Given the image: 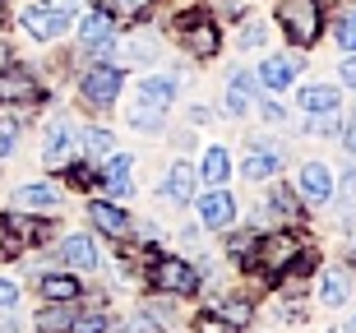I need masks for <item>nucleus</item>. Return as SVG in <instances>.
<instances>
[{"label": "nucleus", "mask_w": 356, "mask_h": 333, "mask_svg": "<svg viewBox=\"0 0 356 333\" xmlns=\"http://www.w3.org/2000/svg\"><path fill=\"white\" fill-rule=\"evenodd\" d=\"M277 24L296 47H315L324 28V5L319 0H277Z\"/></svg>", "instance_id": "obj_1"}, {"label": "nucleus", "mask_w": 356, "mask_h": 333, "mask_svg": "<svg viewBox=\"0 0 356 333\" xmlns=\"http://www.w3.org/2000/svg\"><path fill=\"white\" fill-rule=\"evenodd\" d=\"M120 83H125L120 65H88V74L79 79V93H83V102H92V107H111L116 93H120Z\"/></svg>", "instance_id": "obj_2"}, {"label": "nucleus", "mask_w": 356, "mask_h": 333, "mask_svg": "<svg viewBox=\"0 0 356 333\" xmlns=\"http://www.w3.org/2000/svg\"><path fill=\"white\" fill-rule=\"evenodd\" d=\"M301 254V241L291 236V232H273V236H264L259 245H254V264H264L268 273H282V268H291V259Z\"/></svg>", "instance_id": "obj_3"}, {"label": "nucleus", "mask_w": 356, "mask_h": 333, "mask_svg": "<svg viewBox=\"0 0 356 333\" xmlns=\"http://www.w3.org/2000/svg\"><path fill=\"white\" fill-rule=\"evenodd\" d=\"M148 278H153V287H162V292H176V296H190V292L199 287V273L185 264V259H153Z\"/></svg>", "instance_id": "obj_4"}, {"label": "nucleus", "mask_w": 356, "mask_h": 333, "mask_svg": "<svg viewBox=\"0 0 356 333\" xmlns=\"http://www.w3.org/2000/svg\"><path fill=\"white\" fill-rule=\"evenodd\" d=\"M176 33H181L190 56H204V60H209V56L218 51V28H213V19H204V14H185L181 24H176Z\"/></svg>", "instance_id": "obj_5"}, {"label": "nucleus", "mask_w": 356, "mask_h": 333, "mask_svg": "<svg viewBox=\"0 0 356 333\" xmlns=\"http://www.w3.org/2000/svg\"><path fill=\"white\" fill-rule=\"evenodd\" d=\"M24 28L38 42H56L70 28V10H60V5H56V10H51V5H28V10H24Z\"/></svg>", "instance_id": "obj_6"}, {"label": "nucleus", "mask_w": 356, "mask_h": 333, "mask_svg": "<svg viewBox=\"0 0 356 333\" xmlns=\"http://www.w3.org/2000/svg\"><path fill=\"white\" fill-rule=\"evenodd\" d=\"M296 190H301L305 204H315V209H319V204H329V195H333V172L324 167V162H305Z\"/></svg>", "instance_id": "obj_7"}, {"label": "nucleus", "mask_w": 356, "mask_h": 333, "mask_svg": "<svg viewBox=\"0 0 356 333\" xmlns=\"http://www.w3.org/2000/svg\"><path fill=\"white\" fill-rule=\"evenodd\" d=\"M0 97H5V102H38L42 83L33 79L24 65H10V70H0Z\"/></svg>", "instance_id": "obj_8"}, {"label": "nucleus", "mask_w": 356, "mask_h": 333, "mask_svg": "<svg viewBox=\"0 0 356 333\" xmlns=\"http://www.w3.org/2000/svg\"><path fill=\"white\" fill-rule=\"evenodd\" d=\"M296 74H301V56H264V65H259V83L273 88V93L291 88Z\"/></svg>", "instance_id": "obj_9"}, {"label": "nucleus", "mask_w": 356, "mask_h": 333, "mask_svg": "<svg viewBox=\"0 0 356 333\" xmlns=\"http://www.w3.org/2000/svg\"><path fill=\"white\" fill-rule=\"evenodd\" d=\"M79 38L88 42V47H97V51H106L111 42H116V14L106 10H88L79 19Z\"/></svg>", "instance_id": "obj_10"}, {"label": "nucleus", "mask_w": 356, "mask_h": 333, "mask_svg": "<svg viewBox=\"0 0 356 333\" xmlns=\"http://www.w3.org/2000/svg\"><path fill=\"white\" fill-rule=\"evenodd\" d=\"M199 218H204L209 227H227L232 218H236V200H232L227 190H218V186L204 190V195H199Z\"/></svg>", "instance_id": "obj_11"}, {"label": "nucleus", "mask_w": 356, "mask_h": 333, "mask_svg": "<svg viewBox=\"0 0 356 333\" xmlns=\"http://www.w3.org/2000/svg\"><path fill=\"white\" fill-rule=\"evenodd\" d=\"M74 144H79V134L70 130L65 120H56L51 130H47V153H42V158H47V167H65L70 153H74Z\"/></svg>", "instance_id": "obj_12"}, {"label": "nucleus", "mask_w": 356, "mask_h": 333, "mask_svg": "<svg viewBox=\"0 0 356 333\" xmlns=\"http://www.w3.org/2000/svg\"><path fill=\"white\" fill-rule=\"evenodd\" d=\"M195 186H199V172L190 167V162H176L172 172H167V181H162V195L172 204H185L190 195H195Z\"/></svg>", "instance_id": "obj_13"}, {"label": "nucleus", "mask_w": 356, "mask_h": 333, "mask_svg": "<svg viewBox=\"0 0 356 333\" xmlns=\"http://www.w3.org/2000/svg\"><path fill=\"white\" fill-rule=\"evenodd\" d=\"M139 102L167 111L176 102V79H172V74H153V79H144V83H139Z\"/></svg>", "instance_id": "obj_14"}, {"label": "nucleus", "mask_w": 356, "mask_h": 333, "mask_svg": "<svg viewBox=\"0 0 356 333\" xmlns=\"http://www.w3.org/2000/svg\"><path fill=\"white\" fill-rule=\"evenodd\" d=\"M338 102H343V93H338L333 83H305V88H301V107L310 111V116L338 111Z\"/></svg>", "instance_id": "obj_15"}, {"label": "nucleus", "mask_w": 356, "mask_h": 333, "mask_svg": "<svg viewBox=\"0 0 356 333\" xmlns=\"http://www.w3.org/2000/svg\"><path fill=\"white\" fill-rule=\"evenodd\" d=\"M250 88H254V74L236 70L232 83H227V111H232V116H245V111H250Z\"/></svg>", "instance_id": "obj_16"}, {"label": "nucleus", "mask_w": 356, "mask_h": 333, "mask_svg": "<svg viewBox=\"0 0 356 333\" xmlns=\"http://www.w3.org/2000/svg\"><path fill=\"white\" fill-rule=\"evenodd\" d=\"M277 167H282V153H277V148H268V144H259V153H254V158H245V167H241V172L250 176V181H264V176H277Z\"/></svg>", "instance_id": "obj_17"}, {"label": "nucleus", "mask_w": 356, "mask_h": 333, "mask_svg": "<svg viewBox=\"0 0 356 333\" xmlns=\"http://www.w3.org/2000/svg\"><path fill=\"white\" fill-rule=\"evenodd\" d=\"M88 218L102 227L106 236H125L130 232V218L120 213V209H111V204H88Z\"/></svg>", "instance_id": "obj_18"}, {"label": "nucleus", "mask_w": 356, "mask_h": 333, "mask_svg": "<svg viewBox=\"0 0 356 333\" xmlns=\"http://www.w3.org/2000/svg\"><path fill=\"white\" fill-rule=\"evenodd\" d=\"M14 204H19V209H56V204H60V190L33 181V186H24L19 195H14Z\"/></svg>", "instance_id": "obj_19"}, {"label": "nucleus", "mask_w": 356, "mask_h": 333, "mask_svg": "<svg viewBox=\"0 0 356 333\" xmlns=\"http://www.w3.org/2000/svg\"><path fill=\"white\" fill-rule=\"evenodd\" d=\"M227 172H232V158H227V148H209L204 162H199V176L209 181V186H222Z\"/></svg>", "instance_id": "obj_20"}, {"label": "nucleus", "mask_w": 356, "mask_h": 333, "mask_svg": "<svg viewBox=\"0 0 356 333\" xmlns=\"http://www.w3.org/2000/svg\"><path fill=\"white\" fill-rule=\"evenodd\" d=\"M65 259L74 268H92V264H97V245H92L88 236H70L65 241Z\"/></svg>", "instance_id": "obj_21"}, {"label": "nucleus", "mask_w": 356, "mask_h": 333, "mask_svg": "<svg viewBox=\"0 0 356 333\" xmlns=\"http://www.w3.org/2000/svg\"><path fill=\"white\" fill-rule=\"evenodd\" d=\"M79 144H83V153L88 158H111L116 153V139H111V130H88V134H79Z\"/></svg>", "instance_id": "obj_22"}, {"label": "nucleus", "mask_w": 356, "mask_h": 333, "mask_svg": "<svg viewBox=\"0 0 356 333\" xmlns=\"http://www.w3.org/2000/svg\"><path fill=\"white\" fill-rule=\"evenodd\" d=\"M333 38H338V47H343V56L356 51V10H347L338 24H333Z\"/></svg>", "instance_id": "obj_23"}, {"label": "nucleus", "mask_w": 356, "mask_h": 333, "mask_svg": "<svg viewBox=\"0 0 356 333\" xmlns=\"http://www.w3.org/2000/svg\"><path fill=\"white\" fill-rule=\"evenodd\" d=\"M42 292H47V301H74V296H79V282L74 278H47Z\"/></svg>", "instance_id": "obj_24"}, {"label": "nucleus", "mask_w": 356, "mask_h": 333, "mask_svg": "<svg viewBox=\"0 0 356 333\" xmlns=\"http://www.w3.org/2000/svg\"><path fill=\"white\" fill-rule=\"evenodd\" d=\"M347 287H352V282H347V273H329V278H324V292H319V301H324V306H343Z\"/></svg>", "instance_id": "obj_25"}, {"label": "nucleus", "mask_w": 356, "mask_h": 333, "mask_svg": "<svg viewBox=\"0 0 356 333\" xmlns=\"http://www.w3.org/2000/svg\"><path fill=\"white\" fill-rule=\"evenodd\" d=\"M70 324H74V320H70V310H65V306L42 310V315H38V329H42V333H65Z\"/></svg>", "instance_id": "obj_26"}, {"label": "nucleus", "mask_w": 356, "mask_h": 333, "mask_svg": "<svg viewBox=\"0 0 356 333\" xmlns=\"http://www.w3.org/2000/svg\"><path fill=\"white\" fill-rule=\"evenodd\" d=\"M148 5H153V0H102V10L116 14V19H139Z\"/></svg>", "instance_id": "obj_27"}, {"label": "nucleus", "mask_w": 356, "mask_h": 333, "mask_svg": "<svg viewBox=\"0 0 356 333\" xmlns=\"http://www.w3.org/2000/svg\"><path fill=\"white\" fill-rule=\"evenodd\" d=\"M144 60H153V38H130V47H125V65H144Z\"/></svg>", "instance_id": "obj_28"}, {"label": "nucleus", "mask_w": 356, "mask_h": 333, "mask_svg": "<svg viewBox=\"0 0 356 333\" xmlns=\"http://www.w3.org/2000/svg\"><path fill=\"white\" fill-rule=\"evenodd\" d=\"M254 310H250V301H241V296H232V301H222V320L227 324H245Z\"/></svg>", "instance_id": "obj_29"}, {"label": "nucleus", "mask_w": 356, "mask_h": 333, "mask_svg": "<svg viewBox=\"0 0 356 333\" xmlns=\"http://www.w3.org/2000/svg\"><path fill=\"white\" fill-rule=\"evenodd\" d=\"M162 111L158 107H139V111H134V116H130V125H134V130H148V134H153V130H162Z\"/></svg>", "instance_id": "obj_30"}, {"label": "nucleus", "mask_w": 356, "mask_h": 333, "mask_svg": "<svg viewBox=\"0 0 356 333\" xmlns=\"http://www.w3.org/2000/svg\"><path fill=\"white\" fill-rule=\"evenodd\" d=\"M264 38H268V33H264V24H245V28H241V47H245V51L264 47Z\"/></svg>", "instance_id": "obj_31"}, {"label": "nucleus", "mask_w": 356, "mask_h": 333, "mask_svg": "<svg viewBox=\"0 0 356 333\" xmlns=\"http://www.w3.org/2000/svg\"><path fill=\"white\" fill-rule=\"evenodd\" d=\"M106 324H111L106 315H83V320H74L70 329H74V333H106Z\"/></svg>", "instance_id": "obj_32"}, {"label": "nucleus", "mask_w": 356, "mask_h": 333, "mask_svg": "<svg viewBox=\"0 0 356 333\" xmlns=\"http://www.w3.org/2000/svg\"><path fill=\"white\" fill-rule=\"evenodd\" d=\"M195 333H236L227 320H218V315H199L195 320Z\"/></svg>", "instance_id": "obj_33"}, {"label": "nucleus", "mask_w": 356, "mask_h": 333, "mask_svg": "<svg viewBox=\"0 0 356 333\" xmlns=\"http://www.w3.org/2000/svg\"><path fill=\"white\" fill-rule=\"evenodd\" d=\"M273 204L282 209V213H296V200L287 195V186H273Z\"/></svg>", "instance_id": "obj_34"}, {"label": "nucleus", "mask_w": 356, "mask_h": 333, "mask_svg": "<svg viewBox=\"0 0 356 333\" xmlns=\"http://www.w3.org/2000/svg\"><path fill=\"white\" fill-rule=\"evenodd\" d=\"M14 301H19V287L14 282H0V310H10Z\"/></svg>", "instance_id": "obj_35"}, {"label": "nucleus", "mask_w": 356, "mask_h": 333, "mask_svg": "<svg viewBox=\"0 0 356 333\" xmlns=\"http://www.w3.org/2000/svg\"><path fill=\"white\" fill-rule=\"evenodd\" d=\"M343 79H347V88H356V51L343 60Z\"/></svg>", "instance_id": "obj_36"}, {"label": "nucleus", "mask_w": 356, "mask_h": 333, "mask_svg": "<svg viewBox=\"0 0 356 333\" xmlns=\"http://www.w3.org/2000/svg\"><path fill=\"white\" fill-rule=\"evenodd\" d=\"M70 181H74V186H88V181H92V167H70Z\"/></svg>", "instance_id": "obj_37"}, {"label": "nucleus", "mask_w": 356, "mask_h": 333, "mask_svg": "<svg viewBox=\"0 0 356 333\" xmlns=\"http://www.w3.org/2000/svg\"><path fill=\"white\" fill-rule=\"evenodd\" d=\"M264 116H268V120H287V111L277 107V102H264Z\"/></svg>", "instance_id": "obj_38"}, {"label": "nucleus", "mask_w": 356, "mask_h": 333, "mask_svg": "<svg viewBox=\"0 0 356 333\" xmlns=\"http://www.w3.org/2000/svg\"><path fill=\"white\" fill-rule=\"evenodd\" d=\"M10 148H14V125H10V130H0V153H10Z\"/></svg>", "instance_id": "obj_39"}, {"label": "nucleus", "mask_w": 356, "mask_h": 333, "mask_svg": "<svg viewBox=\"0 0 356 333\" xmlns=\"http://www.w3.org/2000/svg\"><path fill=\"white\" fill-rule=\"evenodd\" d=\"M343 144H347V153H356V125H347V134H343Z\"/></svg>", "instance_id": "obj_40"}, {"label": "nucleus", "mask_w": 356, "mask_h": 333, "mask_svg": "<svg viewBox=\"0 0 356 333\" xmlns=\"http://www.w3.org/2000/svg\"><path fill=\"white\" fill-rule=\"evenodd\" d=\"M338 333H356V315H352V320H347V324H343V329H338Z\"/></svg>", "instance_id": "obj_41"}, {"label": "nucleus", "mask_w": 356, "mask_h": 333, "mask_svg": "<svg viewBox=\"0 0 356 333\" xmlns=\"http://www.w3.org/2000/svg\"><path fill=\"white\" fill-rule=\"evenodd\" d=\"M0 28H5V5H0Z\"/></svg>", "instance_id": "obj_42"}]
</instances>
